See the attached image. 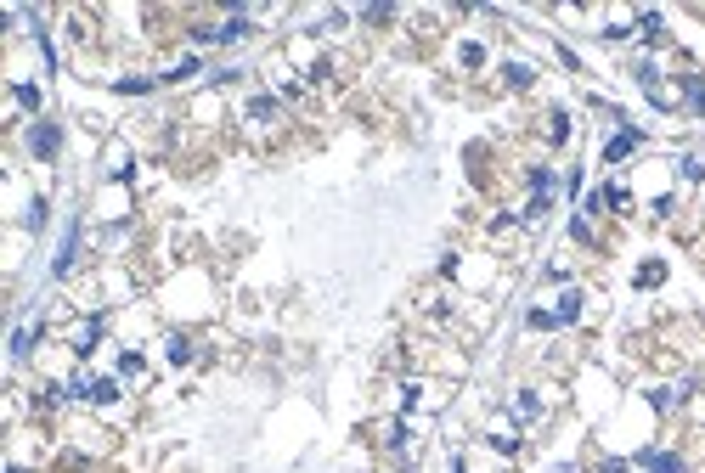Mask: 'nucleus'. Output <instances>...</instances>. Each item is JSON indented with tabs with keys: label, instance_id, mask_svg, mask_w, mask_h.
<instances>
[{
	"label": "nucleus",
	"instance_id": "nucleus-6",
	"mask_svg": "<svg viewBox=\"0 0 705 473\" xmlns=\"http://www.w3.org/2000/svg\"><path fill=\"white\" fill-rule=\"evenodd\" d=\"M96 344H102V321L90 315V321H85V327H79V332H74V355H90Z\"/></svg>",
	"mask_w": 705,
	"mask_h": 473
},
{
	"label": "nucleus",
	"instance_id": "nucleus-8",
	"mask_svg": "<svg viewBox=\"0 0 705 473\" xmlns=\"http://www.w3.org/2000/svg\"><path fill=\"white\" fill-rule=\"evenodd\" d=\"M576 315H581V293H564V299H558V310H553V321L564 327V321H576Z\"/></svg>",
	"mask_w": 705,
	"mask_h": 473
},
{
	"label": "nucleus",
	"instance_id": "nucleus-13",
	"mask_svg": "<svg viewBox=\"0 0 705 473\" xmlns=\"http://www.w3.org/2000/svg\"><path fill=\"white\" fill-rule=\"evenodd\" d=\"M142 366H147V361H142V355H136V349H130V355H124V361H119V372H124V378H142Z\"/></svg>",
	"mask_w": 705,
	"mask_h": 473
},
{
	"label": "nucleus",
	"instance_id": "nucleus-4",
	"mask_svg": "<svg viewBox=\"0 0 705 473\" xmlns=\"http://www.w3.org/2000/svg\"><path fill=\"white\" fill-rule=\"evenodd\" d=\"M74 248H79V220L68 226V236H63V248H57V259H51V276H68V265H74Z\"/></svg>",
	"mask_w": 705,
	"mask_h": 473
},
{
	"label": "nucleus",
	"instance_id": "nucleus-17",
	"mask_svg": "<svg viewBox=\"0 0 705 473\" xmlns=\"http://www.w3.org/2000/svg\"><path fill=\"white\" fill-rule=\"evenodd\" d=\"M17 102H23L28 113H34V107H40V90H34V85H17Z\"/></svg>",
	"mask_w": 705,
	"mask_h": 473
},
{
	"label": "nucleus",
	"instance_id": "nucleus-12",
	"mask_svg": "<svg viewBox=\"0 0 705 473\" xmlns=\"http://www.w3.org/2000/svg\"><path fill=\"white\" fill-rule=\"evenodd\" d=\"M169 361H175V366L192 361V344H186V338H169Z\"/></svg>",
	"mask_w": 705,
	"mask_h": 473
},
{
	"label": "nucleus",
	"instance_id": "nucleus-16",
	"mask_svg": "<svg viewBox=\"0 0 705 473\" xmlns=\"http://www.w3.org/2000/svg\"><path fill=\"white\" fill-rule=\"evenodd\" d=\"M525 321H531L536 332H548V327H558V321H553V310H531V315H525Z\"/></svg>",
	"mask_w": 705,
	"mask_h": 473
},
{
	"label": "nucleus",
	"instance_id": "nucleus-20",
	"mask_svg": "<svg viewBox=\"0 0 705 473\" xmlns=\"http://www.w3.org/2000/svg\"><path fill=\"white\" fill-rule=\"evenodd\" d=\"M598 473H627V462H604V468H598Z\"/></svg>",
	"mask_w": 705,
	"mask_h": 473
},
{
	"label": "nucleus",
	"instance_id": "nucleus-3",
	"mask_svg": "<svg viewBox=\"0 0 705 473\" xmlns=\"http://www.w3.org/2000/svg\"><path fill=\"white\" fill-rule=\"evenodd\" d=\"M637 147H643V136H637V130H621V136H615V141L604 147V163H627V158L637 153Z\"/></svg>",
	"mask_w": 705,
	"mask_h": 473
},
{
	"label": "nucleus",
	"instance_id": "nucleus-2",
	"mask_svg": "<svg viewBox=\"0 0 705 473\" xmlns=\"http://www.w3.org/2000/svg\"><path fill=\"white\" fill-rule=\"evenodd\" d=\"M74 394H79V400H96V406H107V400H119V384H107V378H79Z\"/></svg>",
	"mask_w": 705,
	"mask_h": 473
},
{
	"label": "nucleus",
	"instance_id": "nucleus-11",
	"mask_svg": "<svg viewBox=\"0 0 705 473\" xmlns=\"http://www.w3.org/2000/svg\"><path fill=\"white\" fill-rule=\"evenodd\" d=\"M248 113H254V119H271V113H277V102H271V96H254V102H248Z\"/></svg>",
	"mask_w": 705,
	"mask_h": 473
},
{
	"label": "nucleus",
	"instance_id": "nucleus-18",
	"mask_svg": "<svg viewBox=\"0 0 705 473\" xmlns=\"http://www.w3.org/2000/svg\"><path fill=\"white\" fill-rule=\"evenodd\" d=\"M384 17H395V6H367L361 11V23H384Z\"/></svg>",
	"mask_w": 705,
	"mask_h": 473
},
{
	"label": "nucleus",
	"instance_id": "nucleus-7",
	"mask_svg": "<svg viewBox=\"0 0 705 473\" xmlns=\"http://www.w3.org/2000/svg\"><path fill=\"white\" fill-rule=\"evenodd\" d=\"M243 34H248V17H243V11H232L221 28H209V40H221V45H226V40H243Z\"/></svg>",
	"mask_w": 705,
	"mask_h": 473
},
{
	"label": "nucleus",
	"instance_id": "nucleus-14",
	"mask_svg": "<svg viewBox=\"0 0 705 473\" xmlns=\"http://www.w3.org/2000/svg\"><path fill=\"white\" fill-rule=\"evenodd\" d=\"M604 203H610V209H632V197H627V186H610V192H604Z\"/></svg>",
	"mask_w": 705,
	"mask_h": 473
},
{
	"label": "nucleus",
	"instance_id": "nucleus-15",
	"mask_svg": "<svg viewBox=\"0 0 705 473\" xmlns=\"http://www.w3.org/2000/svg\"><path fill=\"white\" fill-rule=\"evenodd\" d=\"M198 68H203V62H198V57H186L181 68H169V74H164V79H192V74H198Z\"/></svg>",
	"mask_w": 705,
	"mask_h": 473
},
{
	"label": "nucleus",
	"instance_id": "nucleus-9",
	"mask_svg": "<svg viewBox=\"0 0 705 473\" xmlns=\"http://www.w3.org/2000/svg\"><path fill=\"white\" fill-rule=\"evenodd\" d=\"M660 282H666V265H660V259H649V265L637 271V288H660Z\"/></svg>",
	"mask_w": 705,
	"mask_h": 473
},
{
	"label": "nucleus",
	"instance_id": "nucleus-5",
	"mask_svg": "<svg viewBox=\"0 0 705 473\" xmlns=\"http://www.w3.org/2000/svg\"><path fill=\"white\" fill-rule=\"evenodd\" d=\"M637 462H643L649 473H683V457H672V451H643Z\"/></svg>",
	"mask_w": 705,
	"mask_h": 473
},
{
	"label": "nucleus",
	"instance_id": "nucleus-10",
	"mask_svg": "<svg viewBox=\"0 0 705 473\" xmlns=\"http://www.w3.org/2000/svg\"><path fill=\"white\" fill-rule=\"evenodd\" d=\"M683 96H689V102H694V113H705V79H683Z\"/></svg>",
	"mask_w": 705,
	"mask_h": 473
},
{
	"label": "nucleus",
	"instance_id": "nucleus-1",
	"mask_svg": "<svg viewBox=\"0 0 705 473\" xmlns=\"http://www.w3.org/2000/svg\"><path fill=\"white\" fill-rule=\"evenodd\" d=\"M57 147H63V130L57 124H34L28 130V153L34 158H57Z\"/></svg>",
	"mask_w": 705,
	"mask_h": 473
},
{
	"label": "nucleus",
	"instance_id": "nucleus-19",
	"mask_svg": "<svg viewBox=\"0 0 705 473\" xmlns=\"http://www.w3.org/2000/svg\"><path fill=\"white\" fill-rule=\"evenodd\" d=\"M508 85H531V68L525 62H508Z\"/></svg>",
	"mask_w": 705,
	"mask_h": 473
}]
</instances>
